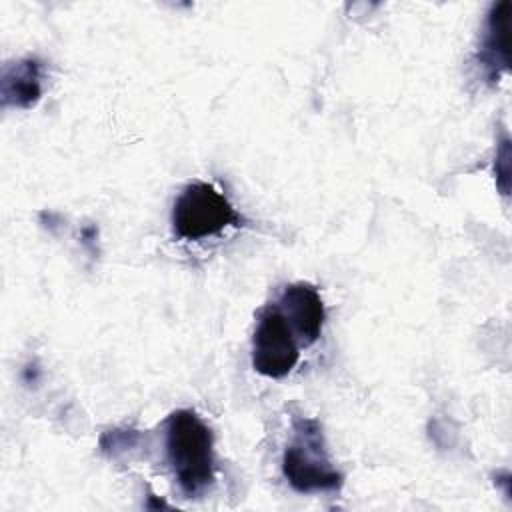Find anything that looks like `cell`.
<instances>
[{
  "mask_svg": "<svg viewBox=\"0 0 512 512\" xmlns=\"http://www.w3.org/2000/svg\"><path fill=\"white\" fill-rule=\"evenodd\" d=\"M242 216L232 202L208 182H190L174 200L170 224L180 240L198 242L224 232L226 228L242 226Z\"/></svg>",
  "mask_w": 512,
  "mask_h": 512,
  "instance_id": "cell-3",
  "label": "cell"
},
{
  "mask_svg": "<svg viewBox=\"0 0 512 512\" xmlns=\"http://www.w3.org/2000/svg\"><path fill=\"white\" fill-rule=\"evenodd\" d=\"M508 30H510V2L502 0L492 4L486 22L474 64L484 76L486 82H498L502 72L510 68V48H508Z\"/></svg>",
  "mask_w": 512,
  "mask_h": 512,
  "instance_id": "cell-6",
  "label": "cell"
},
{
  "mask_svg": "<svg viewBox=\"0 0 512 512\" xmlns=\"http://www.w3.org/2000/svg\"><path fill=\"white\" fill-rule=\"evenodd\" d=\"M166 460L186 498L204 494L214 482V436L194 410H176L164 422Z\"/></svg>",
  "mask_w": 512,
  "mask_h": 512,
  "instance_id": "cell-1",
  "label": "cell"
},
{
  "mask_svg": "<svg viewBox=\"0 0 512 512\" xmlns=\"http://www.w3.org/2000/svg\"><path fill=\"white\" fill-rule=\"evenodd\" d=\"M300 342L272 302L258 312L252 334V368L266 378L288 376L300 360Z\"/></svg>",
  "mask_w": 512,
  "mask_h": 512,
  "instance_id": "cell-4",
  "label": "cell"
},
{
  "mask_svg": "<svg viewBox=\"0 0 512 512\" xmlns=\"http://www.w3.org/2000/svg\"><path fill=\"white\" fill-rule=\"evenodd\" d=\"M274 304L290 324L300 346L304 348L312 346L320 338L326 310H324V300L314 284L310 282L288 284L282 288Z\"/></svg>",
  "mask_w": 512,
  "mask_h": 512,
  "instance_id": "cell-5",
  "label": "cell"
},
{
  "mask_svg": "<svg viewBox=\"0 0 512 512\" xmlns=\"http://www.w3.org/2000/svg\"><path fill=\"white\" fill-rule=\"evenodd\" d=\"M282 472L286 482L300 494L338 492L342 488L344 476L332 466L322 426L316 418H292V440L282 456Z\"/></svg>",
  "mask_w": 512,
  "mask_h": 512,
  "instance_id": "cell-2",
  "label": "cell"
},
{
  "mask_svg": "<svg viewBox=\"0 0 512 512\" xmlns=\"http://www.w3.org/2000/svg\"><path fill=\"white\" fill-rule=\"evenodd\" d=\"M42 96V62L24 58L8 64L2 74V104L32 108Z\"/></svg>",
  "mask_w": 512,
  "mask_h": 512,
  "instance_id": "cell-7",
  "label": "cell"
},
{
  "mask_svg": "<svg viewBox=\"0 0 512 512\" xmlns=\"http://www.w3.org/2000/svg\"><path fill=\"white\" fill-rule=\"evenodd\" d=\"M508 138H504L500 142V148L496 152V164H494V172H496V184L502 190V194H508V174H510V146H508Z\"/></svg>",
  "mask_w": 512,
  "mask_h": 512,
  "instance_id": "cell-8",
  "label": "cell"
}]
</instances>
